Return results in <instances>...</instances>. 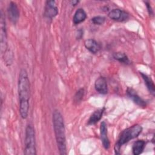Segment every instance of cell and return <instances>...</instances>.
Instances as JSON below:
<instances>
[{
	"instance_id": "obj_1",
	"label": "cell",
	"mask_w": 155,
	"mask_h": 155,
	"mask_svg": "<svg viewBox=\"0 0 155 155\" xmlns=\"http://www.w3.org/2000/svg\"><path fill=\"white\" fill-rule=\"evenodd\" d=\"M18 91L19 101V113L22 119L28 116L29 110V99L30 94V84L27 71L21 70L18 83Z\"/></svg>"
},
{
	"instance_id": "obj_2",
	"label": "cell",
	"mask_w": 155,
	"mask_h": 155,
	"mask_svg": "<svg viewBox=\"0 0 155 155\" xmlns=\"http://www.w3.org/2000/svg\"><path fill=\"white\" fill-rule=\"evenodd\" d=\"M53 124L59 154L66 155L67 152L64 121L61 113L57 110L53 113Z\"/></svg>"
},
{
	"instance_id": "obj_3",
	"label": "cell",
	"mask_w": 155,
	"mask_h": 155,
	"mask_svg": "<svg viewBox=\"0 0 155 155\" xmlns=\"http://www.w3.org/2000/svg\"><path fill=\"white\" fill-rule=\"evenodd\" d=\"M142 127L138 124H135L123 130L119 134L117 142L114 145V151L116 154H120V149L121 147L142 133Z\"/></svg>"
},
{
	"instance_id": "obj_4",
	"label": "cell",
	"mask_w": 155,
	"mask_h": 155,
	"mask_svg": "<svg viewBox=\"0 0 155 155\" xmlns=\"http://www.w3.org/2000/svg\"><path fill=\"white\" fill-rule=\"evenodd\" d=\"M24 153L25 155L36 154L35 132L33 127L31 125H27L25 128V149Z\"/></svg>"
},
{
	"instance_id": "obj_5",
	"label": "cell",
	"mask_w": 155,
	"mask_h": 155,
	"mask_svg": "<svg viewBox=\"0 0 155 155\" xmlns=\"http://www.w3.org/2000/svg\"><path fill=\"white\" fill-rule=\"evenodd\" d=\"M0 42H1V54L4 56L7 52V34L5 16L2 11L0 13Z\"/></svg>"
},
{
	"instance_id": "obj_6",
	"label": "cell",
	"mask_w": 155,
	"mask_h": 155,
	"mask_svg": "<svg viewBox=\"0 0 155 155\" xmlns=\"http://www.w3.org/2000/svg\"><path fill=\"white\" fill-rule=\"evenodd\" d=\"M58 14V8L56 2L53 0L47 1L44 7V16L45 18L52 19Z\"/></svg>"
},
{
	"instance_id": "obj_7",
	"label": "cell",
	"mask_w": 155,
	"mask_h": 155,
	"mask_svg": "<svg viewBox=\"0 0 155 155\" xmlns=\"http://www.w3.org/2000/svg\"><path fill=\"white\" fill-rule=\"evenodd\" d=\"M7 15L9 20L15 24L19 18V11L17 4L13 1H11L7 7Z\"/></svg>"
},
{
	"instance_id": "obj_8",
	"label": "cell",
	"mask_w": 155,
	"mask_h": 155,
	"mask_svg": "<svg viewBox=\"0 0 155 155\" xmlns=\"http://www.w3.org/2000/svg\"><path fill=\"white\" fill-rule=\"evenodd\" d=\"M108 16L111 19L119 22L127 21L129 18L128 14L126 12L119 8H114L111 10L108 13Z\"/></svg>"
},
{
	"instance_id": "obj_9",
	"label": "cell",
	"mask_w": 155,
	"mask_h": 155,
	"mask_svg": "<svg viewBox=\"0 0 155 155\" xmlns=\"http://www.w3.org/2000/svg\"><path fill=\"white\" fill-rule=\"evenodd\" d=\"M100 136L101 142L105 150H108L110 148V143L107 134V127L105 121H102L100 126Z\"/></svg>"
},
{
	"instance_id": "obj_10",
	"label": "cell",
	"mask_w": 155,
	"mask_h": 155,
	"mask_svg": "<svg viewBox=\"0 0 155 155\" xmlns=\"http://www.w3.org/2000/svg\"><path fill=\"white\" fill-rule=\"evenodd\" d=\"M127 94L128 96L137 105L141 107H146L147 102L142 98H141L136 93V91L131 88H128L127 90Z\"/></svg>"
},
{
	"instance_id": "obj_11",
	"label": "cell",
	"mask_w": 155,
	"mask_h": 155,
	"mask_svg": "<svg viewBox=\"0 0 155 155\" xmlns=\"http://www.w3.org/2000/svg\"><path fill=\"white\" fill-rule=\"evenodd\" d=\"M94 88L96 91L101 94H106L108 93V87L106 79L101 76L99 77L94 82Z\"/></svg>"
},
{
	"instance_id": "obj_12",
	"label": "cell",
	"mask_w": 155,
	"mask_h": 155,
	"mask_svg": "<svg viewBox=\"0 0 155 155\" xmlns=\"http://www.w3.org/2000/svg\"><path fill=\"white\" fill-rule=\"evenodd\" d=\"M84 45L85 48L91 53L96 54L101 50V45L93 39H88L85 41Z\"/></svg>"
},
{
	"instance_id": "obj_13",
	"label": "cell",
	"mask_w": 155,
	"mask_h": 155,
	"mask_svg": "<svg viewBox=\"0 0 155 155\" xmlns=\"http://www.w3.org/2000/svg\"><path fill=\"white\" fill-rule=\"evenodd\" d=\"M105 107H103L102 108L98 109L93 112V113L89 117L87 125H93L96 124L97 122H98L102 118V115L105 111Z\"/></svg>"
},
{
	"instance_id": "obj_14",
	"label": "cell",
	"mask_w": 155,
	"mask_h": 155,
	"mask_svg": "<svg viewBox=\"0 0 155 155\" xmlns=\"http://www.w3.org/2000/svg\"><path fill=\"white\" fill-rule=\"evenodd\" d=\"M86 18H87L86 12L83 8H79L75 12L74 14V16L73 18V22L75 25H77L84 22Z\"/></svg>"
},
{
	"instance_id": "obj_15",
	"label": "cell",
	"mask_w": 155,
	"mask_h": 155,
	"mask_svg": "<svg viewBox=\"0 0 155 155\" xmlns=\"http://www.w3.org/2000/svg\"><path fill=\"white\" fill-rule=\"evenodd\" d=\"M140 74L141 75L145 84L147 86V89L148 90V91H150V93L153 95L154 96L155 94V87H154V82L152 80V79L148 76L147 74L143 73L142 72H140Z\"/></svg>"
},
{
	"instance_id": "obj_16",
	"label": "cell",
	"mask_w": 155,
	"mask_h": 155,
	"mask_svg": "<svg viewBox=\"0 0 155 155\" xmlns=\"http://www.w3.org/2000/svg\"><path fill=\"white\" fill-rule=\"evenodd\" d=\"M146 145V142L143 140H137L134 142L132 147V152L134 155L141 154Z\"/></svg>"
},
{
	"instance_id": "obj_17",
	"label": "cell",
	"mask_w": 155,
	"mask_h": 155,
	"mask_svg": "<svg viewBox=\"0 0 155 155\" xmlns=\"http://www.w3.org/2000/svg\"><path fill=\"white\" fill-rule=\"evenodd\" d=\"M113 57L114 59L117 60L120 63L124 64H129L130 61L128 58V56L122 52H116L113 53Z\"/></svg>"
},
{
	"instance_id": "obj_18",
	"label": "cell",
	"mask_w": 155,
	"mask_h": 155,
	"mask_svg": "<svg viewBox=\"0 0 155 155\" xmlns=\"http://www.w3.org/2000/svg\"><path fill=\"white\" fill-rule=\"evenodd\" d=\"M105 18L102 16H96L91 18V21L94 24L102 25L105 22Z\"/></svg>"
},
{
	"instance_id": "obj_19",
	"label": "cell",
	"mask_w": 155,
	"mask_h": 155,
	"mask_svg": "<svg viewBox=\"0 0 155 155\" xmlns=\"http://www.w3.org/2000/svg\"><path fill=\"white\" fill-rule=\"evenodd\" d=\"M84 90L83 88H81L79 89L76 93L75 96H74V100L76 102H80L83 97H84Z\"/></svg>"
},
{
	"instance_id": "obj_20",
	"label": "cell",
	"mask_w": 155,
	"mask_h": 155,
	"mask_svg": "<svg viewBox=\"0 0 155 155\" xmlns=\"http://www.w3.org/2000/svg\"><path fill=\"white\" fill-rule=\"evenodd\" d=\"M145 4H146V6H147V9H148V12L149 14H150V15H152V13H153V10H152V8H151V7L150 3L147 1V2H145Z\"/></svg>"
},
{
	"instance_id": "obj_21",
	"label": "cell",
	"mask_w": 155,
	"mask_h": 155,
	"mask_svg": "<svg viewBox=\"0 0 155 155\" xmlns=\"http://www.w3.org/2000/svg\"><path fill=\"white\" fill-rule=\"evenodd\" d=\"M83 36V31L80 29L78 31V33H77V36L76 38L78 39H80Z\"/></svg>"
},
{
	"instance_id": "obj_22",
	"label": "cell",
	"mask_w": 155,
	"mask_h": 155,
	"mask_svg": "<svg viewBox=\"0 0 155 155\" xmlns=\"http://www.w3.org/2000/svg\"><path fill=\"white\" fill-rule=\"evenodd\" d=\"M79 1H76V0H73V1H70V2H71V5H77L78 3H79Z\"/></svg>"
}]
</instances>
